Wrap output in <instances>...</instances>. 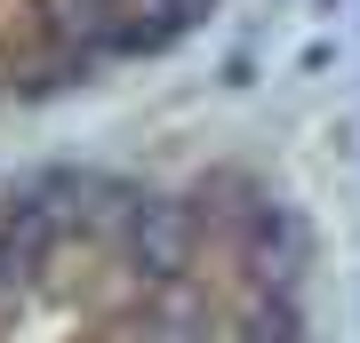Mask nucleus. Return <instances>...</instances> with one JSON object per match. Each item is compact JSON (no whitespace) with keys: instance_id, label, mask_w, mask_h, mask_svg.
I'll use <instances>...</instances> for the list:
<instances>
[{"instance_id":"f257e3e1","label":"nucleus","mask_w":360,"mask_h":343,"mask_svg":"<svg viewBox=\"0 0 360 343\" xmlns=\"http://www.w3.org/2000/svg\"><path fill=\"white\" fill-rule=\"evenodd\" d=\"M112 240H120V264H129L144 288H176L184 264H193V216H184L176 200H153V191H129V200H120Z\"/></svg>"},{"instance_id":"f03ea898","label":"nucleus","mask_w":360,"mask_h":343,"mask_svg":"<svg viewBox=\"0 0 360 343\" xmlns=\"http://www.w3.org/2000/svg\"><path fill=\"white\" fill-rule=\"evenodd\" d=\"M136 8H144V0H40V32H49V48L65 64L89 72L96 56H120Z\"/></svg>"},{"instance_id":"7ed1b4c3","label":"nucleus","mask_w":360,"mask_h":343,"mask_svg":"<svg viewBox=\"0 0 360 343\" xmlns=\"http://www.w3.org/2000/svg\"><path fill=\"white\" fill-rule=\"evenodd\" d=\"M136 343H208V304L184 295V288H160L136 311Z\"/></svg>"},{"instance_id":"20e7f679","label":"nucleus","mask_w":360,"mask_h":343,"mask_svg":"<svg viewBox=\"0 0 360 343\" xmlns=\"http://www.w3.org/2000/svg\"><path fill=\"white\" fill-rule=\"evenodd\" d=\"M248 240H257V264L272 280H288L296 264H304V224L288 216V208H257V224H248Z\"/></svg>"},{"instance_id":"39448f33","label":"nucleus","mask_w":360,"mask_h":343,"mask_svg":"<svg viewBox=\"0 0 360 343\" xmlns=\"http://www.w3.org/2000/svg\"><path fill=\"white\" fill-rule=\"evenodd\" d=\"M240 343H304V311H296V295H288V288L257 295L248 319H240Z\"/></svg>"},{"instance_id":"423d86ee","label":"nucleus","mask_w":360,"mask_h":343,"mask_svg":"<svg viewBox=\"0 0 360 343\" xmlns=\"http://www.w3.org/2000/svg\"><path fill=\"white\" fill-rule=\"evenodd\" d=\"M328 8H336V0H328Z\"/></svg>"}]
</instances>
